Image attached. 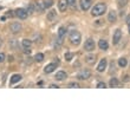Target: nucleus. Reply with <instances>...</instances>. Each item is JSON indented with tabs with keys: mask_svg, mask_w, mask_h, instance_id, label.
<instances>
[{
	"mask_svg": "<svg viewBox=\"0 0 130 130\" xmlns=\"http://www.w3.org/2000/svg\"><path fill=\"white\" fill-rule=\"evenodd\" d=\"M98 46L101 50L105 51V50H108V47H109V44H108V41H106L105 39H101V40L98 41Z\"/></svg>",
	"mask_w": 130,
	"mask_h": 130,
	"instance_id": "obj_15",
	"label": "nucleus"
},
{
	"mask_svg": "<svg viewBox=\"0 0 130 130\" xmlns=\"http://www.w3.org/2000/svg\"><path fill=\"white\" fill-rule=\"evenodd\" d=\"M15 12V15H17L19 19H21V20H24V19H26L27 18V15H28V13H27V11L25 10V8H17V10L14 11Z\"/></svg>",
	"mask_w": 130,
	"mask_h": 130,
	"instance_id": "obj_5",
	"label": "nucleus"
},
{
	"mask_svg": "<svg viewBox=\"0 0 130 130\" xmlns=\"http://www.w3.org/2000/svg\"><path fill=\"white\" fill-rule=\"evenodd\" d=\"M69 39H70V43L72 45H79L80 44V40H82V36L79 33L78 31H76V30H72L69 34Z\"/></svg>",
	"mask_w": 130,
	"mask_h": 130,
	"instance_id": "obj_2",
	"label": "nucleus"
},
{
	"mask_svg": "<svg viewBox=\"0 0 130 130\" xmlns=\"http://www.w3.org/2000/svg\"><path fill=\"white\" fill-rule=\"evenodd\" d=\"M68 88H71V89H77V88H80V86H79L78 83L71 82V83H69V84H68Z\"/></svg>",
	"mask_w": 130,
	"mask_h": 130,
	"instance_id": "obj_26",
	"label": "nucleus"
},
{
	"mask_svg": "<svg viewBox=\"0 0 130 130\" xmlns=\"http://www.w3.org/2000/svg\"><path fill=\"white\" fill-rule=\"evenodd\" d=\"M73 53H72V52H66V53H65L64 55V57H65V60H66V62H70V60H72V58H73Z\"/></svg>",
	"mask_w": 130,
	"mask_h": 130,
	"instance_id": "obj_24",
	"label": "nucleus"
},
{
	"mask_svg": "<svg viewBox=\"0 0 130 130\" xmlns=\"http://www.w3.org/2000/svg\"><path fill=\"white\" fill-rule=\"evenodd\" d=\"M117 20V14L115 11H110L109 14H108V21L110 23H115Z\"/></svg>",
	"mask_w": 130,
	"mask_h": 130,
	"instance_id": "obj_16",
	"label": "nucleus"
},
{
	"mask_svg": "<svg viewBox=\"0 0 130 130\" xmlns=\"http://www.w3.org/2000/svg\"><path fill=\"white\" fill-rule=\"evenodd\" d=\"M66 3L71 8H76V3H77L76 0H66Z\"/></svg>",
	"mask_w": 130,
	"mask_h": 130,
	"instance_id": "obj_28",
	"label": "nucleus"
},
{
	"mask_svg": "<svg viewBox=\"0 0 130 130\" xmlns=\"http://www.w3.org/2000/svg\"><path fill=\"white\" fill-rule=\"evenodd\" d=\"M110 69H111V70H110V73H111L112 71H115V64H113V63H111V65H110Z\"/></svg>",
	"mask_w": 130,
	"mask_h": 130,
	"instance_id": "obj_34",
	"label": "nucleus"
},
{
	"mask_svg": "<svg viewBox=\"0 0 130 130\" xmlns=\"http://www.w3.org/2000/svg\"><path fill=\"white\" fill-rule=\"evenodd\" d=\"M122 39V31H121L120 28H117L116 31L113 32V36H112V43L113 45H117L118 43L121 41Z\"/></svg>",
	"mask_w": 130,
	"mask_h": 130,
	"instance_id": "obj_6",
	"label": "nucleus"
},
{
	"mask_svg": "<svg viewBox=\"0 0 130 130\" xmlns=\"http://www.w3.org/2000/svg\"><path fill=\"white\" fill-rule=\"evenodd\" d=\"M52 5H53V1H52V0H45V7H46V8L51 7Z\"/></svg>",
	"mask_w": 130,
	"mask_h": 130,
	"instance_id": "obj_29",
	"label": "nucleus"
},
{
	"mask_svg": "<svg viewBox=\"0 0 130 130\" xmlns=\"http://www.w3.org/2000/svg\"><path fill=\"white\" fill-rule=\"evenodd\" d=\"M26 11H27V13H33L34 11H36L33 4H30V5L27 6V8H26Z\"/></svg>",
	"mask_w": 130,
	"mask_h": 130,
	"instance_id": "obj_27",
	"label": "nucleus"
},
{
	"mask_svg": "<svg viewBox=\"0 0 130 130\" xmlns=\"http://www.w3.org/2000/svg\"><path fill=\"white\" fill-rule=\"evenodd\" d=\"M66 77H68V73L65 71H58L55 76V79L56 80H64Z\"/></svg>",
	"mask_w": 130,
	"mask_h": 130,
	"instance_id": "obj_12",
	"label": "nucleus"
},
{
	"mask_svg": "<svg viewBox=\"0 0 130 130\" xmlns=\"http://www.w3.org/2000/svg\"><path fill=\"white\" fill-rule=\"evenodd\" d=\"M56 69H57V64L56 63H50L44 68V72L45 73H51V72L55 71Z\"/></svg>",
	"mask_w": 130,
	"mask_h": 130,
	"instance_id": "obj_9",
	"label": "nucleus"
},
{
	"mask_svg": "<svg viewBox=\"0 0 130 130\" xmlns=\"http://www.w3.org/2000/svg\"><path fill=\"white\" fill-rule=\"evenodd\" d=\"M21 24H19V23H12V24L10 25V31L12 32L13 34H17L19 33V32L21 31Z\"/></svg>",
	"mask_w": 130,
	"mask_h": 130,
	"instance_id": "obj_8",
	"label": "nucleus"
},
{
	"mask_svg": "<svg viewBox=\"0 0 130 130\" xmlns=\"http://www.w3.org/2000/svg\"><path fill=\"white\" fill-rule=\"evenodd\" d=\"M97 88H98V89H104V88H106V84L104 82H99L98 84H97Z\"/></svg>",
	"mask_w": 130,
	"mask_h": 130,
	"instance_id": "obj_30",
	"label": "nucleus"
},
{
	"mask_svg": "<svg viewBox=\"0 0 130 130\" xmlns=\"http://www.w3.org/2000/svg\"><path fill=\"white\" fill-rule=\"evenodd\" d=\"M128 64V60L124 57H122V58L118 59V65H120V68H125Z\"/></svg>",
	"mask_w": 130,
	"mask_h": 130,
	"instance_id": "obj_23",
	"label": "nucleus"
},
{
	"mask_svg": "<svg viewBox=\"0 0 130 130\" xmlns=\"http://www.w3.org/2000/svg\"><path fill=\"white\" fill-rule=\"evenodd\" d=\"M68 3H66V0H60L58 3V10L59 12H65L66 11V8H68Z\"/></svg>",
	"mask_w": 130,
	"mask_h": 130,
	"instance_id": "obj_13",
	"label": "nucleus"
},
{
	"mask_svg": "<svg viewBox=\"0 0 130 130\" xmlns=\"http://www.w3.org/2000/svg\"><path fill=\"white\" fill-rule=\"evenodd\" d=\"M50 88H51V89H58L59 86L56 85V84H51V85H50Z\"/></svg>",
	"mask_w": 130,
	"mask_h": 130,
	"instance_id": "obj_35",
	"label": "nucleus"
},
{
	"mask_svg": "<svg viewBox=\"0 0 130 130\" xmlns=\"http://www.w3.org/2000/svg\"><path fill=\"white\" fill-rule=\"evenodd\" d=\"M106 65H108V62H106V59H105V58L101 59V62H99L98 66H97V71H98V72H103V71H104V70L106 69Z\"/></svg>",
	"mask_w": 130,
	"mask_h": 130,
	"instance_id": "obj_11",
	"label": "nucleus"
},
{
	"mask_svg": "<svg viewBox=\"0 0 130 130\" xmlns=\"http://www.w3.org/2000/svg\"><path fill=\"white\" fill-rule=\"evenodd\" d=\"M56 18H57V11H55V10H50V11H48L46 19H47L48 21H53Z\"/></svg>",
	"mask_w": 130,
	"mask_h": 130,
	"instance_id": "obj_14",
	"label": "nucleus"
},
{
	"mask_svg": "<svg viewBox=\"0 0 130 130\" xmlns=\"http://www.w3.org/2000/svg\"><path fill=\"white\" fill-rule=\"evenodd\" d=\"M21 80V76L20 75H13L10 79V84H15V83L20 82Z\"/></svg>",
	"mask_w": 130,
	"mask_h": 130,
	"instance_id": "obj_17",
	"label": "nucleus"
},
{
	"mask_svg": "<svg viewBox=\"0 0 130 130\" xmlns=\"http://www.w3.org/2000/svg\"><path fill=\"white\" fill-rule=\"evenodd\" d=\"M43 60H44V55H43V53H40V52H39V53H37V55L34 56V62L41 63Z\"/></svg>",
	"mask_w": 130,
	"mask_h": 130,
	"instance_id": "obj_21",
	"label": "nucleus"
},
{
	"mask_svg": "<svg viewBox=\"0 0 130 130\" xmlns=\"http://www.w3.org/2000/svg\"><path fill=\"white\" fill-rule=\"evenodd\" d=\"M5 59H6V56H5V53H3V52H0V64L5 62Z\"/></svg>",
	"mask_w": 130,
	"mask_h": 130,
	"instance_id": "obj_31",
	"label": "nucleus"
},
{
	"mask_svg": "<svg viewBox=\"0 0 130 130\" xmlns=\"http://www.w3.org/2000/svg\"><path fill=\"white\" fill-rule=\"evenodd\" d=\"M128 27H129V33H130V23L128 24Z\"/></svg>",
	"mask_w": 130,
	"mask_h": 130,
	"instance_id": "obj_41",
	"label": "nucleus"
},
{
	"mask_svg": "<svg viewBox=\"0 0 130 130\" xmlns=\"http://www.w3.org/2000/svg\"><path fill=\"white\" fill-rule=\"evenodd\" d=\"M129 80H130V76H129V75H125V76L123 77V82H124V83H128Z\"/></svg>",
	"mask_w": 130,
	"mask_h": 130,
	"instance_id": "obj_32",
	"label": "nucleus"
},
{
	"mask_svg": "<svg viewBox=\"0 0 130 130\" xmlns=\"http://www.w3.org/2000/svg\"><path fill=\"white\" fill-rule=\"evenodd\" d=\"M85 60H86V63H88V64L92 65L93 63H95V60H96V57H95L93 55H90V56H88V57L85 58Z\"/></svg>",
	"mask_w": 130,
	"mask_h": 130,
	"instance_id": "obj_22",
	"label": "nucleus"
},
{
	"mask_svg": "<svg viewBox=\"0 0 130 130\" xmlns=\"http://www.w3.org/2000/svg\"><path fill=\"white\" fill-rule=\"evenodd\" d=\"M53 63H56V64L58 65V64H59V59H58V58H55V62H53Z\"/></svg>",
	"mask_w": 130,
	"mask_h": 130,
	"instance_id": "obj_37",
	"label": "nucleus"
},
{
	"mask_svg": "<svg viewBox=\"0 0 130 130\" xmlns=\"http://www.w3.org/2000/svg\"><path fill=\"white\" fill-rule=\"evenodd\" d=\"M106 11V5L104 3H98L92 7L91 14L93 17H101L102 14H104V12Z\"/></svg>",
	"mask_w": 130,
	"mask_h": 130,
	"instance_id": "obj_1",
	"label": "nucleus"
},
{
	"mask_svg": "<svg viewBox=\"0 0 130 130\" xmlns=\"http://www.w3.org/2000/svg\"><path fill=\"white\" fill-rule=\"evenodd\" d=\"M5 17H6V18H7V17H8V18H12V17H13V13H12V11H8Z\"/></svg>",
	"mask_w": 130,
	"mask_h": 130,
	"instance_id": "obj_33",
	"label": "nucleus"
},
{
	"mask_svg": "<svg viewBox=\"0 0 130 130\" xmlns=\"http://www.w3.org/2000/svg\"><path fill=\"white\" fill-rule=\"evenodd\" d=\"M21 45H23V47H31L32 46V40L31 39H23L21 41Z\"/></svg>",
	"mask_w": 130,
	"mask_h": 130,
	"instance_id": "obj_19",
	"label": "nucleus"
},
{
	"mask_svg": "<svg viewBox=\"0 0 130 130\" xmlns=\"http://www.w3.org/2000/svg\"><path fill=\"white\" fill-rule=\"evenodd\" d=\"M130 23V15H128L127 17V24H129Z\"/></svg>",
	"mask_w": 130,
	"mask_h": 130,
	"instance_id": "obj_38",
	"label": "nucleus"
},
{
	"mask_svg": "<svg viewBox=\"0 0 130 130\" xmlns=\"http://www.w3.org/2000/svg\"><path fill=\"white\" fill-rule=\"evenodd\" d=\"M91 77V72L88 70V69H82L80 71L77 73V78L79 80H86V79H89Z\"/></svg>",
	"mask_w": 130,
	"mask_h": 130,
	"instance_id": "obj_3",
	"label": "nucleus"
},
{
	"mask_svg": "<svg viewBox=\"0 0 130 130\" xmlns=\"http://www.w3.org/2000/svg\"><path fill=\"white\" fill-rule=\"evenodd\" d=\"M8 45H10L12 48H17L18 46V41L15 40V39H10V41H8Z\"/></svg>",
	"mask_w": 130,
	"mask_h": 130,
	"instance_id": "obj_25",
	"label": "nucleus"
},
{
	"mask_svg": "<svg viewBox=\"0 0 130 130\" xmlns=\"http://www.w3.org/2000/svg\"><path fill=\"white\" fill-rule=\"evenodd\" d=\"M79 5H80V8L83 11H88L90 10V7L92 6V0H80Z\"/></svg>",
	"mask_w": 130,
	"mask_h": 130,
	"instance_id": "obj_7",
	"label": "nucleus"
},
{
	"mask_svg": "<svg viewBox=\"0 0 130 130\" xmlns=\"http://www.w3.org/2000/svg\"><path fill=\"white\" fill-rule=\"evenodd\" d=\"M8 62H13V57L12 56H8Z\"/></svg>",
	"mask_w": 130,
	"mask_h": 130,
	"instance_id": "obj_36",
	"label": "nucleus"
},
{
	"mask_svg": "<svg viewBox=\"0 0 130 130\" xmlns=\"http://www.w3.org/2000/svg\"><path fill=\"white\" fill-rule=\"evenodd\" d=\"M102 20H97V23H96V25H102V23H101Z\"/></svg>",
	"mask_w": 130,
	"mask_h": 130,
	"instance_id": "obj_39",
	"label": "nucleus"
},
{
	"mask_svg": "<svg viewBox=\"0 0 130 130\" xmlns=\"http://www.w3.org/2000/svg\"><path fill=\"white\" fill-rule=\"evenodd\" d=\"M96 47V44H95V40H93L92 38H89V39H86L85 40V44H84V50L88 52H92Z\"/></svg>",
	"mask_w": 130,
	"mask_h": 130,
	"instance_id": "obj_4",
	"label": "nucleus"
},
{
	"mask_svg": "<svg viewBox=\"0 0 130 130\" xmlns=\"http://www.w3.org/2000/svg\"><path fill=\"white\" fill-rule=\"evenodd\" d=\"M34 8H36V11H38V12H43V11L46 8V7H45V1L38 0L37 3H36V5H34Z\"/></svg>",
	"mask_w": 130,
	"mask_h": 130,
	"instance_id": "obj_10",
	"label": "nucleus"
},
{
	"mask_svg": "<svg viewBox=\"0 0 130 130\" xmlns=\"http://www.w3.org/2000/svg\"><path fill=\"white\" fill-rule=\"evenodd\" d=\"M109 85H110V88H118L120 86V82H118L117 78H111L109 82Z\"/></svg>",
	"mask_w": 130,
	"mask_h": 130,
	"instance_id": "obj_18",
	"label": "nucleus"
},
{
	"mask_svg": "<svg viewBox=\"0 0 130 130\" xmlns=\"http://www.w3.org/2000/svg\"><path fill=\"white\" fill-rule=\"evenodd\" d=\"M65 34H66V27H64V26H60L59 27V31H58V38H64Z\"/></svg>",
	"mask_w": 130,
	"mask_h": 130,
	"instance_id": "obj_20",
	"label": "nucleus"
},
{
	"mask_svg": "<svg viewBox=\"0 0 130 130\" xmlns=\"http://www.w3.org/2000/svg\"><path fill=\"white\" fill-rule=\"evenodd\" d=\"M1 45H3V39L0 38V47H1Z\"/></svg>",
	"mask_w": 130,
	"mask_h": 130,
	"instance_id": "obj_40",
	"label": "nucleus"
}]
</instances>
